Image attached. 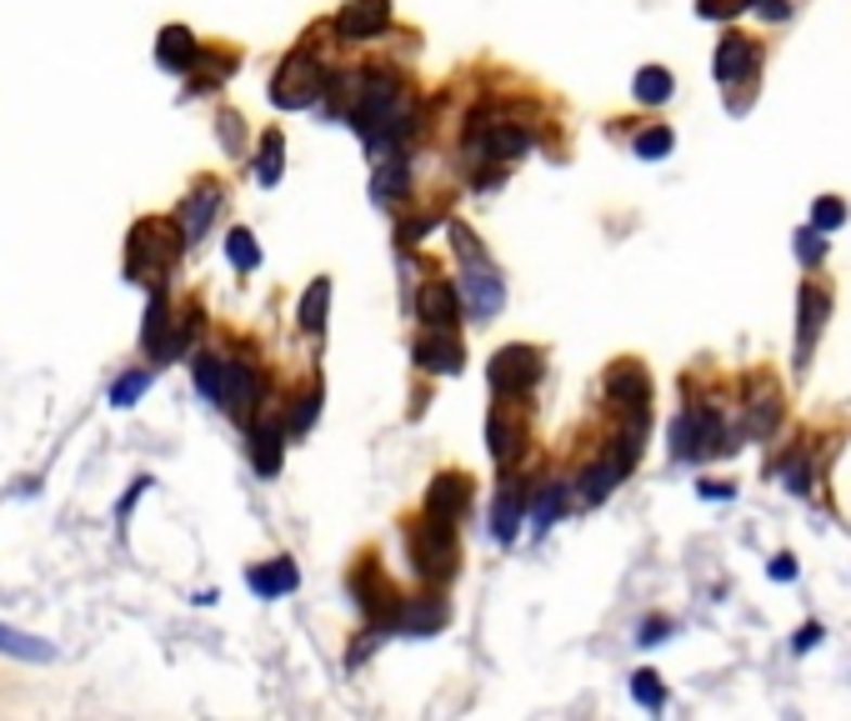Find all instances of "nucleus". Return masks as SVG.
Wrapping results in <instances>:
<instances>
[{
	"instance_id": "1",
	"label": "nucleus",
	"mask_w": 851,
	"mask_h": 721,
	"mask_svg": "<svg viewBox=\"0 0 851 721\" xmlns=\"http://www.w3.org/2000/svg\"><path fill=\"white\" fill-rule=\"evenodd\" d=\"M321 86H326V80H321V70H315V61L306 51H296L286 61V66L275 70V86H271V101L275 105H311L315 101V91H321Z\"/></svg>"
},
{
	"instance_id": "2",
	"label": "nucleus",
	"mask_w": 851,
	"mask_h": 721,
	"mask_svg": "<svg viewBox=\"0 0 851 721\" xmlns=\"http://www.w3.org/2000/svg\"><path fill=\"white\" fill-rule=\"evenodd\" d=\"M216 210H221V185H216V181H201L196 191L181 201V210H176V226H181L185 246L206 236V226L216 221Z\"/></svg>"
},
{
	"instance_id": "3",
	"label": "nucleus",
	"mask_w": 851,
	"mask_h": 721,
	"mask_svg": "<svg viewBox=\"0 0 851 721\" xmlns=\"http://www.w3.org/2000/svg\"><path fill=\"white\" fill-rule=\"evenodd\" d=\"M156 61L166 70H191L201 61L196 36H191L185 26H166V30H160V46H156Z\"/></svg>"
},
{
	"instance_id": "4",
	"label": "nucleus",
	"mask_w": 851,
	"mask_h": 721,
	"mask_svg": "<svg viewBox=\"0 0 851 721\" xmlns=\"http://www.w3.org/2000/svg\"><path fill=\"white\" fill-rule=\"evenodd\" d=\"M0 656H15V661H55V646L46 636H30V631H15L0 621Z\"/></svg>"
},
{
	"instance_id": "5",
	"label": "nucleus",
	"mask_w": 851,
	"mask_h": 721,
	"mask_svg": "<svg viewBox=\"0 0 851 721\" xmlns=\"http://www.w3.org/2000/svg\"><path fill=\"white\" fill-rule=\"evenodd\" d=\"M386 26V0H356V5H346L340 11V21H336V30L340 36H371V30H381Z\"/></svg>"
},
{
	"instance_id": "6",
	"label": "nucleus",
	"mask_w": 851,
	"mask_h": 721,
	"mask_svg": "<svg viewBox=\"0 0 851 721\" xmlns=\"http://www.w3.org/2000/svg\"><path fill=\"white\" fill-rule=\"evenodd\" d=\"M191 371H196V386H201V396H206V401H216V407H221V401H225V376H231V361H221V356L201 351L196 361H191Z\"/></svg>"
},
{
	"instance_id": "7",
	"label": "nucleus",
	"mask_w": 851,
	"mask_h": 721,
	"mask_svg": "<svg viewBox=\"0 0 851 721\" xmlns=\"http://www.w3.org/2000/svg\"><path fill=\"white\" fill-rule=\"evenodd\" d=\"M170 331V306H166V291L151 286V306H145V326H141V346L145 351H156L160 336Z\"/></svg>"
},
{
	"instance_id": "8",
	"label": "nucleus",
	"mask_w": 851,
	"mask_h": 721,
	"mask_svg": "<svg viewBox=\"0 0 851 721\" xmlns=\"http://www.w3.org/2000/svg\"><path fill=\"white\" fill-rule=\"evenodd\" d=\"M296 587V566L291 562H275V566H256L250 571V591H261V596H281V591Z\"/></svg>"
},
{
	"instance_id": "9",
	"label": "nucleus",
	"mask_w": 851,
	"mask_h": 721,
	"mask_svg": "<svg viewBox=\"0 0 851 721\" xmlns=\"http://www.w3.org/2000/svg\"><path fill=\"white\" fill-rule=\"evenodd\" d=\"M250 456H256V472L271 476L281 466V426H261V432L250 436Z\"/></svg>"
},
{
	"instance_id": "10",
	"label": "nucleus",
	"mask_w": 851,
	"mask_h": 721,
	"mask_svg": "<svg viewBox=\"0 0 851 721\" xmlns=\"http://www.w3.org/2000/svg\"><path fill=\"white\" fill-rule=\"evenodd\" d=\"M151 391V371L145 366H136V371H126V376H116V386H111V407H136L141 396Z\"/></svg>"
},
{
	"instance_id": "11",
	"label": "nucleus",
	"mask_w": 851,
	"mask_h": 721,
	"mask_svg": "<svg viewBox=\"0 0 851 721\" xmlns=\"http://www.w3.org/2000/svg\"><path fill=\"white\" fill-rule=\"evenodd\" d=\"M275 176H281V131H266L261 156H256V181L275 185Z\"/></svg>"
},
{
	"instance_id": "12",
	"label": "nucleus",
	"mask_w": 851,
	"mask_h": 721,
	"mask_svg": "<svg viewBox=\"0 0 851 721\" xmlns=\"http://www.w3.org/2000/svg\"><path fill=\"white\" fill-rule=\"evenodd\" d=\"M225 256H231V261H236V271H250V266L261 261V250H256V236H250V231H231V236H225Z\"/></svg>"
},
{
	"instance_id": "13",
	"label": "nucleus",
	"mask_w": 851,
	"mask_h": 721,
	"mask_svg": "<svg viewBox=\"0 0 851 721\" xmlns=\"http://www.w3.org/2000/svg\"><path fill=\"white\" fill-rule=\"evenodd\" d=\"M326 296H331L326 281H315V286L306 291V301H301V326H306V331H321V311H326Z\"/></svg>"
}]
</instances>
